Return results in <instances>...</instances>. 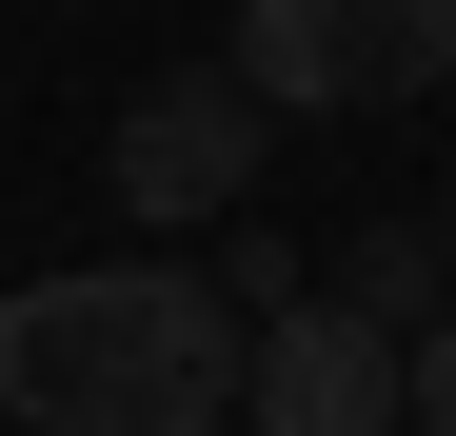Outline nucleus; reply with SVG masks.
Returning <instances> with one entry per match:
<instances>
[{
    "label": "nucleus",
    "instance_id": "nucleus-5",
    "mask_svg": "<svg viewBox=\"0 0 456 436\" xmlns=\"http://www.w3.org/2000/svg\"><path fill=\"white\" fill-rule=\"evenodd\" d=\"M318 298H357L377 337H436V318H456V278H436V218H357V238L318 258Z\"/></svg>",
    "mask_w": 456,
    "mask_h": 436
},
{
    "label": "nucleus",
    "instance_id": "nucleus-6",
    "mask_svg": "<svg viewBox=\"0 0 456 436\" xmlns=\"http://www.w3.org/2000/svg\"><path fill=\"white\" fill-rule=\"evenodd\" d=\"M397 416H417V436H456V318L417 337V377H397Z\"/></svg>",
    "mask_w": 456,
    "mask_h": 436
},
{
    "label": "nucleus",
    "instance_id": "nucleus-1",
    "mask_svg": "<svg viewBox=\"0 0 456 436\" xmlns=\"http://www.w3.org/2000/svg\"><path fill=\"white\" fill-rule=\"evenodd\" d=\"M258 318L199 258H60L0 298V416L20 436H218Z\"/></svg>",
    "mask_w": 456,
    "mask_h": 436
},
{
    "label": "nucleus",
    "instance_id": "nucleus-4",
    "mask_svg": "<svg viewBox=\"0 0 456 436\" xmlns=\"http://www.w3.org/2000/svg\"><path fill=\"white\" fill-rule=\"evenodd\" d=\"M397 377H417V337H377L357 298H278L239 357V416L258 436H397Z\"/></svg>",
    "mask_w": 456,
    "mask_h": 436
},
{
    "label": "nucleus",
    "instance_id": "nucleus-2",
    "mask_svg": "<svg viewBox=\"0 0 456 436\" xmlns=\"http://www.w3.org/2000/svg\"><path fill=\"white\" fill-rule=\"evenodd\" d=\"M456 80V0H239V100L258 119H397Z\"/></svg>",
    "mask_w": 456,
    "mask_h": 436
},
{
    "label": "nucleus",
    "instance_id": "nucleus-3",
    "mask_svg": "<svg viewBox=\"0 0 456 436\" xmlns=\"http://www.w3.org/2000/svg\"><path fill=\"white\" fill-rule=\"evenodd\" d=\"M258 159H278V119L239 100V60L139 80V100H119V139H100L119 218H159V238H199V218H258Z\"/></svg>",
    "mask_w": 456,
    "mask_h": 436
},
{
    "label": "nucleus",
    "instance_id": "nucleus-7",
    "mask_svg": "<svg viewBox=\"0 0 456 436\" xmlns=\"http://www.w3.org/2000/svg\"><path fill=\"white\" fill-rule=\"evenodd\" d=\"M436 278H456V198H436Z\"/></svg>",
    "mask_w": 456,
    "mask_h": 436
}]
</instances>
